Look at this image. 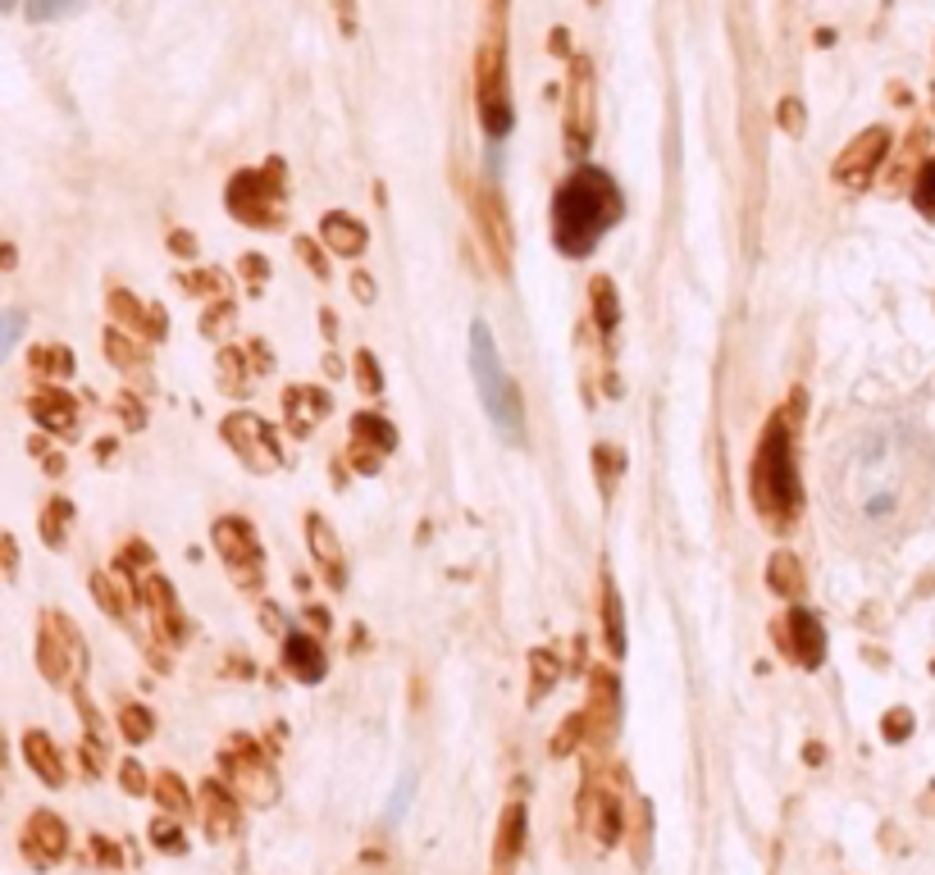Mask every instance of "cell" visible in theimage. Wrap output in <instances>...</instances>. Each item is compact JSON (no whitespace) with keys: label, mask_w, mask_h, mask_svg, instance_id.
<instances>
[{"label":"cell","mask_w":935,"mask_h":875,"mask_svg":"<svg viewBox=\"0 0 935 875\" xmlns=\"http://www.w3.org/2000/svg\"><path fill=\"white\" fill-rule=\"evenodd\" d=\"M593 311H598V324H603V329H616V292H612V279H593Z\"/></svg>","instance_id":"24"},{"label":"cell","mask_w":935,"mask_h":875,"mask_svg":"<svg viewBox=\"0 0 935 875\" xmlns=\"http://www.w3.org/2000/svg\"><path fill=\"white\" fill-rule=\"evenodd\" d=\"M352 434H356V451L374 447L380 456H388V451L397 447V429H393L388 420H380V415H356V420H352Z\"/></svg>","instance_id":"18"},{"label":"cell","mask_w":935,"mask_h":875,"mask_svg":"<svg viewBox=\"0 0 935 875\" xmlns=\"http://www.w3.org/2000/svg\"><path fill=\"white\" fill-rule=\"evenodd\" d=\"M37 420L51 425V429L73 425V406H69V397H42V402H37Z\"/></svg>","instance_id":"25"},{"label":"cell","mask_w":935,"mask_h":875,"mask_svg":"<svg viewBox=\"0 0 935 875\" xmlns=\"http://www.w3.org/2000/svg\"><path fill=\"white\" fill-rule=\"evenodd\" d=\"M931 492V447L904 420H876L831 456V502L844 529L863 539H894L917 520Z\"/></svg>","instance_id":"1"},{"label":"cell","mask_w":935,"mask_h":875,"mask_svg":"<svg viewBox=\"0 0 935 875\" xmlns=\"http://www.w3.org/2000/svg\"><path fill=\"white\" fill-rule=\"evenodd\" d=\"M885 156V128H872V133H863L858 137L844 156L835 160V178L844 183V187H863L868 178H872V169H876V160Z\"/></svg>","instance_id":"7"},{"label":"cell","mask_w":935,"mask_h":875,"mask_svg":"<svg viewBox=\"0 0 935 875\" xmlns=\"http://www.w3.org/2000/svg\"><path fill=\"white\" fill-rule=\"evenodd\" d=\"M152 840H156V848H160V853H183V848H187L183 830H178L174 821H156V825H152Z\"/></svg>","instance_id":"29"},{"label":"cell","mask_w":935,"mask_h":875,"mask_svg":"<svg viewBox=\"0 0 935 875\" xmlns=\"http://www.w3.org/2000/svg\"><path fill=\"white\" fill-rule=\"evenodd\" d=\"M152 726H156L152 711H142V707H128V711H124V735H128L133 743H137V739H152Z\"/></svg>","instance_id":"30"},{"label":"cell","mask_w":935,"mask_h":875,"mask_svg":"<svg viewBox=\"0 0 935 875\" xmlns=\"http://www.w3.org/2000/svg\"><path fill=\"white\" fill-rule=\"evenodd\" d=\"M28 762L37 767V775H42L46 784H60L64 780V771H60V757H55V748L46 743V735H28Z\"/></svg>","instance_id":"20"},{"label":"cell","mask_w":935,"mask_h":875,"mask_svg":"<svg viewBox=\"0 0 935 875\" xmlns=\"http://www.w3.org/2000/svg\"><path fill=\"white\" fill-rule=\"evenodd\" d=\"M621 219V192L603 169H580L552 201V242L567 256H589L598 238Z\"/></svg>","instance_id":"2"},{"label":"cell","mask_w":935,"mask_h":875,"mask_svg":"<svg viewBox=\"0 0 935 875\" xmlns=\"http://www.w3.org/2000/svg\"><path fill=\"white\" fill-rule=\"evenodd\" d=\"M520 825H526V808L511 803L507 816H502V840H498V862H511L516 848H520Z\"/></svg>","instance_id":"21"},{"label":"cell","mask_w":935,"mask_h":875,"mask_svg":"<svg viewBox=\"0 0 935 875\" xmlns=\"http://www.w3.org/2000/svg\"><path fill=\"white\" fill-rule=\"evenodd\" d=\"M201 798H206V834L210 840H229V834L238 830V803L215 780L201 789Z\"/></svg>","instance_id":"16"},{"label":"cell","mask_w":935,"mask_h":875,"mask_svg":"<svg viewBox=\"0 0 935 875\" xmlns=\"http://www.w3.org/2000/svg\"><path fill=\"white\" fill-rule=\"evenodd\" d=\"M557 675H561L557 657H552V653H534V684H530V698H534V702H539L543 694H552Z\"/></svg>","instance_id":"23"},{"label":"cell","mask_w":935,"mask_h":875,"mask_svg":"<svg viewBox=\"0 0 935 875\" xmlns=\"http://www.w3.org/2000/svg\"><path fill=\"white\" fill-rule=\"evenodd\" d=\"M229 210L242 223H274L279 215V183H266L260 174H238L229 187Z\"/></svg>","instance_id":"6"},{"label":"cell","mask_w":935,"mask_h":875,"mask_svg":"<svg viewBox=\"0 0 935 875\" xmlns=\"http://www.w3.org/2000/svg\"><path fill=\"white\" fill-rule=\"evenodd\" d=\"M356 384H361L365 393H380V388H384V378H380V369H374V356H370V352L356 356Z\"/></svg>","instance_id":"32"},{"label":"cell","mask_w":935,"mask_h":875,"mask_svg":"<svg viewBox=\"0 0 935 875\" xmlns=\"http://www.w3.org/2000/svg\"><path fill=\"white\" fill-rule=\"evenodd\" d=\"M215 543H219V556L229 561L233 570H242L247 561H256V534H251V524L238 520V515L215 524Z\"/></svg>","instance_id":"13"},{"label":"cell","mask_w":935,"mask_h":875,"mask_svg":"<svg viewBox=\"0 0 935 875\" xmlns=\"http://www.w3.org/2000/svg\"><path fill=\"white\" fill-rule=\"evenodd\" d=\"M156 793H160V803H165V812H187V789H183V780H174V775H160V784H156Z\"/></svg>","instance_id":"28"},{"label":"cell","mask_w":935,"mask_h":875,"mask_svg":"<svg viewBox=\"0 0 935 875\" xmlns=\"http://www.w3.org/2000/svg\"><path fill=\"white\" fill-rule=\"evenodd\" d=\"M229 771H233V780L242 784V793L251 798V803H274L279 784H274L270 767L260 762V752H256V748H251L247 757H229Z\"/></svg>","instance_id":"12"},{"label":"cell","mask_w":935,"mask_h":875,"mask_svg":"<svg viewBox=\"0 0 935 875\" xmlns=\"http://www.w3.org/2000/svg\"><path fill=\"white\" fill-rule=\"evenodd\" d=\"M283 666L288 675H297L302 684H320L324 679V653L311 634H288L283 638Z\"/></svg>","instance_id":"11"},{"label":"cell","mask_w":935,"mask_h":875,"mask_svg":"<svg viewBox=\"0 0 935 875\" xmlns=\"http://www.w3.org/2000/svg\"><path fill=\"white\" fill-rule=\"evenodd\" d=\"M307 539H311V556L320 561L324 580H329L333 588H343V584H347V561H343V552H339V539H333V529H329L320 515H311V520H307Z\"/></svg>","instance_id":"10"},{"label":"cell","mask_w":935,"mask_h":875,"mask_svg":"<svg viewBox=\"0 0 935 875\" xmlns=\"http://www.w3.org/2000/svg\"><path fill=\"white\" fill-rule=\"evenodd\" d=\"M14 6H19V0H0V10H14Z\"/></svg>","instance_id":"38"},{"label":"cell","mask_w":935,"mask_h":875,"mask_svg":"<svg viewBox=\"0 0 935 875\" xmlns=\"http://www.w3.org/2000/svg\"><path fill=\"white\" fill-rule=\"evenodd\" d=\"M754 502H758V511L771 524H785V520L799 511V502H803L785 420H771L767 434H762V442H758V456H754Z\"/></svg>","instance_id":"3"},{"label":"cell","mask_w":935,"mask_h":875,"mask_svg":"<svg viewBox=\"0 0 935 875\" xmlns=\"http://www.w3.org/2000/svg\"><path fill=\"white\" fill-rule=\"evenodd\" d=\"M767 575H771V588L780 597H794L799 584H803V570H799V556L794 552H776L771 565H767Z\"/></svg>","instance_id":"19"},{"label":"cell","mask_w":935,"mask_h":875,"mask_svg":"<svg viewBox=\"0 0 935 875\" xmlns=\"http://www.w3.org/2000/svg\"><path fill=\"white\" fill-rule=\"evenodd\" d=\"M19 337H23V311H0V361L14 352Z\"/></svg>","instance_id":"27"},{"label":"cell","mask_w":935,"mask_h":875,"mask_svg":"<svg viewBox=\"0 0 935 875\" xmlns=\"http://www.w3.org/2000/svg\"><path fill=\"white\" fill-rule=\"evenodd\" d=\"M320 415H329V397H324V393H315V388H292V397H288V425H292L297 434H311Z\"/></svg>","instance_id":"17"},{"label":"cell","mask_w":935,"mask_h":875,"mask_svg":"<svg viewBox=\"0 0 935 875\" xmlns=\"http://www.w3.org/2000/svg\"><path fill=\"white\" fill-rule=\"evenodd\" d=\"M83 0H28V19L32 23H55V19H69L79 14Z\"/></svg>","instance_id":"22"},{"label":"cell","mask_w":935,"mask_h":875,"mask_svg":"<svg viewBox=\"0 0 935 875\" xmlns=\"http://www.w3.org/2000/svg\"><path fill=\"white\" fill-rule=\"evenodd\" d=\"M603 612H607V648L621 657V653H625V625H621V597H616L612 588H607Z\"/></svg>","instance_id":"26"},{"label":"cell","mask_w":935,"mask_h":875,"mask_svg":"<svg viewBox=\"0 0 935 875\" xmlns=\"http://www.w3.org/2000/svg\"><path fill=\"white\" fill-rule=\"evenodd\" d=\"M124 789H128V793H142V789H146V775L137 771V762L124 767Z\"/></svg>","instance_id":"34"},{"label":"cell","mask_w":935,"mask_h":875,"mask_svg":"<svg viewBox=\"0 0 935 875\" xmlns=\"http://www.w3.org/2000/svg\"><path fill=\"white\" fill-rule=\"evenodd\" d=\"M913 197H917V210L935 219V165H926V169H922V178H917V192H913Z\"/></svg>","instance_id":"31"},{"label":"cell","mask_w":935,"mask_h":875,"mask_svg":"<svg viewBox=\"0 0 935 875\" xmlns=\"http://www.w3.org/2000/svg\"><path fill=\"white\" fill-rule=\"evenodd\" d=\"M320 238H324V247H329L333 256H361V247H365V228H361V219H352V215H324Z\"/></svg>","instance_id":"15"},{"label":"cell","mask_w":935,"mask_h":875,"mask_svg":"<svg viewBox=\"0 0 935 875\" xmlns=\"http://www.w3.org/2000/svg\"><path fill=\"white\" fill-rule=\"evenodd\" d=\"M224 438H229L233 451L242 456L251 470H260V475L279 470V461H283V447H279V438L270 434V425L256 420V415H247V410H238V415H229V420H224Z\"/></svg>","instance_id":"5"},{"label":"cell","mask_w":935,"mask_h":875,"mask_svg":"<svg viewBox=\"0 0 935 875\" xmlns=\"http://www.w3.org/2000/svg\"><path fill=\"white\" fill-rule=\"evenodd\" d=\"M406 793H411V780H402V793H393V808H388V816H402V812H406Z\"/></svg>","instance_id":"35"},{"label":"cell","mask_w":935,"mask_h":875,"mask_svg":"<svg viewBox=\"0 0 935 875\" xmlns=\"http://www.w3.org/2000/svg\"><path fill=\"white\" fill-rule=\"evenodd\" d=\"M64 853V825L55 821V816H32L28 821V857L37 862V866H51L55 857Z\"/></svg>","instance_id":"14"},{"label":"cell","mask_w":935,"mask_h":875,"mask_svg":"<svg viewBox=\"0 0 935 875\" xmlns=\"http://www.w3.org/2000/svg\"><path fill=\"white\" fill-rule=\"evenodd\" d=\"M904 726H913V720H908V716H904V711H894V716H890V720H885V735H890V739H904V735H908V730H904Z\"/></svg>","instance_id":"33"},{"label":"cell","mask_w":935,"mask_h":875,"mask_svg":"<svg viewBox=\"0 0 935 875\" xmlns=\"http://www.w3.org/2000/svg\"><path fill=\"white\" fill-rule=\"evenodd\" d=\"M470 374H475L479 402H484V410H489V420L498 425V434L507 442H526V415H520L516 384L507 378V369L498 361L489 324H470Z\"/></svg>","instance_id":"4"},{"label":"cell","mask_w":935,"mask_h":875,"mask_svg":"<svg viewBox=\"0 0 935 875\" xmlns=\"http://www.w3.org/2000/svg\"><path fill=\"white\" fill-rule=\"evenodd\" d=\"M479 110H484V128H489V137H502L511 128V110L498 96V55L494 51L484 55V69H479Z\"/></svg>","instance_id":"9"},{"label":"cell","mask_w":935,"mask_h":875,"mask_svg":"<svg viewBox=\"0 0 935 875\" xmlns=\"http://www.w3.org/2000/svg\"><path fill=\"white\" fill-rule=\"evenodd\" d=\"M352 288H356V296H361V301H370V296H374V292H370V279H365V274H356V279H352Z\"/></svg>","instance_id":"37"},{"label":"cell","mask_w":935,"mask_h":875,"mask_svg":"<svg viewBox=\"0 0 935 875\" xmlns=\"http://www.w3.org/2000/svg\"><path fill=\"white\" fill-rule=\"evenodd\" d=\"M780 634L790 638V653H794V662L803 670H817L821 666V657H827V634H821V625H817L812 612H790V616H785V629Z\"/></svg>","instance_id":"8"},{"label":"cell","mask_w":935,"mask_h":875,"mask_svg":"<svg viewBox=\"0 0 935 875\" xmlns=\"http://www.w3.org/2000/svg\"><path fill=\"white\" fill-rule=\"evenodd\" d=\"M785 110H790V114H785V128H790V133H799V128H803V114H794L799 105L790 101V105H785Z\"/></svg>","instance_id":"36"}]
</instances>
